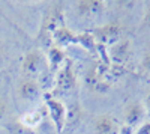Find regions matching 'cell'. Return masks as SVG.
Here are the masks:
<instances>
[{
  "mask_svg": "<svg viewBox=\"0 0 150 134\" xmlns=\"http://www.w3.org/2000/svg\"><path fill=\"white\" fill-rule=\"evenodd\" d=\"M75 11L80 17L96 18L104 14L105 2H102V0H78L75 3Z\"/></svg>",
  "mask_w": 150,
  "mask_h": 134,
  "instance_id": "cell-8",
  "label": "cell"
},
{
  "mask_svg": "<svg viewBox=\"0 0 150 134\" xmlns=\"http://www.w3.org/2000/svg\"><path fill=\"white\" fill-rule=\"evenodd\" d=\"M143 27H149L150 29V3L146 6V11H144V15H143Z\"/></svg>",
  "mask_w": 150,
  "mask_h": 134,
  "instance_id": "cell-20",
  "label": "cell"
},
{
  "mask_svg": "<svg viewBox=\"0 0 150 134\" xmlns=\"http://www.w3.org/2000/svg\"><path fill=\"white\" fill-rule=\"evenodd\" d=\"M141 66L146 72H150V47L144 51L143 54V59H141Z\"/></svg>",
  "mask_w": 150,
  "mask_h": 134,
  "instance_id": "cell-17",
  "label": "cell"
},
{
  "mask_svg": "<svg viewBox=\"0 0 150 134\" xmlns=\"http://www.w3.org/2000/svg\"><path fill=\"white\" fill-rule=\"evenodd\" d=\"M135 134H150V120L141 122L135 130Z\"/></svg>",
  "mask_w": 150,
  "mask_h": 134,
  "instance_id": "cell-18",
  "label": "cell"
},
{
  "mask_svg": "<svg viewBox=\"0 0 150 134\" xmlns=\"http://www.w3.org/2000/svg\"><path fill=\"white\" fill-rule=\"evenodd\" d=\"M66 23H65V9L63 6L60 5H54L51 8H48L45 15L42 18V23H41V30L38 33V39L42 41V42H51V38L53 35L65 27Z\"/></svg>",
  "mask_w": 150,
  "mask_h": 134,
  "instance_id": "cell-3",
  "label": "cell"
},
{
  "mask_svg": "<svg viewBox=\"0 0 150 134\" xmlns=\"http://www.w3.org/2000/svg\"><path fill=\"white\" fill-rule=\"evenodd\" d=\"M146 115L147 113H146L144 104L140 101H132L125 108V125L129 128L138 127L141 122H144Z\"/></svg>",
  "mask_w": 150,
  "mask_h": 134,
  "instance_id": "cell-10",
  "label": "cell"
},
{
  "mask_svg": "<svg viewBox=\"0 0 150 134\" xmlns=\"http://www.w3.org/2000/svg\"><path fill=\"white\" fill-rule=\"evenodd\" d=\"M3 56H5V45H3V42H2V41H0V62H2Z\"/></svg>",
  "mask_w": 150,
  "mask_h": 134,
  "instance_id": "cell-22",
  "label": "cell"
},
{
  "mask_svg": "<svg viewBox=\"0 0 150 134\" xmlns=\"http://www.w3.org/2000/svg\"><path fill=\"white\" fill-rule=\"evenodd\" d=\"M21 72L24 78H33L39 81L45 74L51 72L48 66V60L47 56L41 50H30L23 59L21 63Z\"/></svg>",
  "mask_w": 150,
  "mask_h": 134,
  "instance_id": "cell-2",
  "label": "cell"
},
{
  "mask_svg": "<svg viewBox=\"0 0 150 134\" xmlns=\"http://www.w3.org/2000/svg\"><path fill=\"white\" fill-rule=\"evenodd\" d=\"M129 56H131V41L128 38H122L119 42L110 47V59L112 65L123 66L128 62Z\"/></svg>",
  "mask_w": 150,
  "mask_h": 134,
  "instance_id": "cell-9",
  "label": "cell"
},
{
  "mask_svg": "<svg viewBox=\"0 0 150 134\" xmlns=\"http://www.w3.org/2000/svg\"><path fill=\"white\" fill-rule=\"evenodd\" d=\"M42 88L38 80L33 78H21V81L18 83V95L23 101L27 103H36L41 100L42 96Z\"/></svg>",
  "mask_w": 150,
  "mask_h": 134,
  "instance_id": "cell-7",
  "label": "cell"
},
{
  "mask_svg": "<svg viewBox=\"0 0 150 134\" xmlns=\"http://www.w3.org/2000/svg\"><path fill=\"white\" fill-rule=\"evenodd\" d=\"M47 60H48V66L51 71L54 69H60L62 66L65 65L66 62V54L63 51V48H59V47H50L48 54H47Z\"/></svg>",
  "mask_w": 150,
  "mask_h": 134,
  "instance_id": "cell-13",
  "label": "cell"
},
{
  "mask_svg": "<svg viewBox=\"0 0 150 134\" xmlns=\"http://www.w3.org/2000/svg\"><path fill=\"white\" fill-rule=\"evenodd\" d=\"M93 38L98 45L101 47H111L116 42H119L123 36V26L120 23H107L104 26L96 27L93 32Z\"/></svg>",
  "mask_w": 150,
  "mask_h": 134,
  "instance_id": "cell-6",
  "label": "cell"
},
{
  "mask_svg": "<svg viewBox=\"0 0 150 134\" xmlns=\"http://www.w3.org/2000/svg\"><path fill=\"white\" fill-rule=\"evenodd\" d=\"M3 127H5L8 134H36L35 130H32V128H29L26 125H23L18 118L17 119H11V120H8V122H5Z\"/></svg>",
  "mask_w": 150,
  "mask_h": 134,
  "instance_id": "cell-15",
  "label": "cell"
},
{
  "mask_svg": "<svg viewBox=\"0 0 150 134\" xmlns=\"http://www.w3.org/2000/svg\"><path fill=\"white\" fill-rule=\"evenodd\" d=\"M114 74L108 63L96 62L93 63L86 72V84L92 91L98 93H105L111 89L112 81H114Z\"/></svg>",
  "mask_w": 150,
  "mask_h": 134,
  "instance_id": "cell-1",
  "label": "cell"
},
{
  "mask_svg": "<svg viewBox=\"0 0 150 134\" xmlns=\"http://www.w3.org/2000/svg\"><path fill=\"white\" fill-rule=\"evenodd\" d=\"M95 134H120V124L111 115H99L95 122Z\"/></svg>",
  "mask_w": 150,
  "mask_h": 134,
  "instance_id": "cell-11",
  "label": "cell"
},
{
  "mask_svg": "<svg viewBox=\"0 0 150 134\" xmlns=\"http://www.w3.org/2000/svg\"><path fill=\"white\" fill-rule=\"evenodd\" d=\"M44 112H45V108H44V110H30V112H26L24 115H21L18 119H20V122L23 125H26V127L35 130L38 125L42 124L44 115H45Z\"/></svg>",
  "mask_w": 150,
  "mask_h": 134,
  "instance_id": "cell-14",
  "label": "cell"
},
{
  "mask_svg": "<svg viewBox=\"0 0 150 134\" xmlns=\"http://www.w3.org/2000/svg\"><path fill=\"white\" fill-rule=\"evenodd\" d=\"M51 41L56 44V47L63 48V47H68V45H71V44H77V35H75L74 32H71V30L65 26V27L59 29V30L53 35Z\"/></svg>",
  "mask_w": 150,
  "mask_h": 134,
  "instance_id": "cell-12",
  "label": "cell"
},
{
  "mask_svg": "<svg viewBox=\"0 0 150 134\" xmlns=\"http://www.w3.org/2000/svg\"><path fill=\"white\" fill-rule=\"evenodd\" d=\"M45 112L48 113L50 119L54 125L56 134H62V131L65 130V125L68 124V107L66 104L54 96H45Z\"/></svg>",
  "mask_w": 150,
  "mask_h": 134,
  "instance_id": "cell-5",
  "label": "cell"
},
{
  "mask_svg": "<svg viewBox=\"0 0 150 134\" xmlns=\"http://www.w3.org/2000/svg\"><path fill=\"white\" fill-rule=\"evenodd\" d=\"M77 88V76L72 69V65L69 60H66L65 65L57 71V76L54 77V84H53V95L57 96H66L74 92Z\"/></svg>",
  "mask_w": 150,
  "mask_h": 134,
  "instance_id": "cell-4",
  "label": "cell"
},
{
  "mask_svg": "<svg viewBox=\"0 0 150 134\" xmlns=\"http://www.w3.org/2000/svg\"><path fill=\"white\" fill-rule=\"evenodd\" d=\"M77 44H80L81 47L87 48V50H95L96 48V41L93 38L92 32H87V33H80L77 35Z\"/></svg>",
  "mask_w": 150,
  "mask_h": 134,
  "instance_id": "cell-16",
  "label": "cell"
},
{
  "mask_svg": "<svg viewBox=\"0 0 150 134\" xmlns=\"http://www.w3.org/2000/svg\"><path fill=\"white\" fill-rule=\"evenodd\" d=\"M144 108H146V113L150 116V91L147 92V95H146V98H144Z\"/></svg>",
  "mask_w": 150,
  "mask_h": 134,
  "instance_id": "cell-21",
  "label": "cell"
},
{
  "mask_svg": "<svg viewBox=\"0 0 150 134\" xmlns=\"http://www.w3.org/2000/svg\"><path fill=\"white\" fill-rule=\"evenodd\" d=\"M8 110H9V107H8V103L3 100V98H0V122L6 118L8 115Z\"/></svg>",
  "mask_w": 150,
  "mask_h": 134,
  "instance_id": "cell-19",
  "label": "cell"
}]
</instances>
